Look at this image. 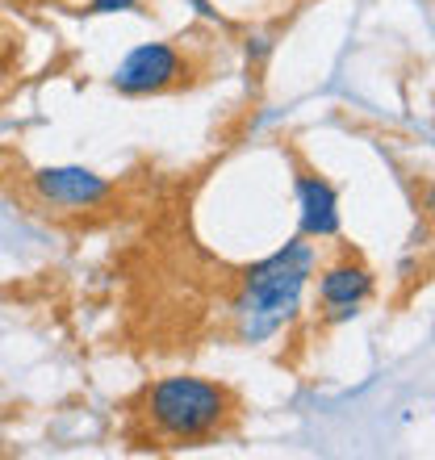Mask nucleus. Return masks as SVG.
Listing matches in <instances>:
<instances>
[{
  "mask_svg": "<svg viewBox=\"0 0 435 460\" xmlns=\"http://www.w3.org/2000/svg\"><path fill=\"white\" fill-rule=\"evenodd\" d=\"M318 268V247L315 239H289L280 252L264 255L260 264L243 268L239 293L230 302V318H235V340L239 343H268L277 340L285 327L297 323L310 289V277Z\"/></svg>",
  "mask_w": 435,
  "mask_h": 460,
  "instance_id": "1",
  "label": "nucleus"
},
{
  "mask_svg": "<svg viewBox=\"0 0 435 460\" xmlns=\"http://www.w3.org/2000/svg\"><path fill=\"white\" fill-rule=\"evenodd\" d=\"M235 414H239V394L214 376L197 373L159 376L138 398V419H143L146 436L168 448L222 436L235 423Z\"/></svg>",
  "mask_w": 435,
  "mask_h": 460,
  "instance_id": "2",
  "label": "nucleus"
},
{
  "mask_svg": "<svg viewBox=\"0 0 435 460\" xmlns=\"http://www.w3.org/2000/svg\"><path fill=\"white\" fill-rule=\"evenodd\" d=\"M189 75H193V59L181 42H143L118 63L113 88L126 97H151L189 84Z\"/></svg>",
  "mask_w": 435,
  "mask_h": 460,
  "instance_id": "3",
  "label": "nucleus"
},
{
  "mask_svg": "<svg viewBox=\"0 0 435 460\" xmlns=\"http://www.w3.org/2000/svg\"><path fill=\"white\" fill-rule=\"evenodd\" d=\"M318 272V285H315V305H318V323L335 327V323H348V318L360 314V305L373 297L377 289V277L373 268L364 264L360 255L351 252H339L335 260H326Z\"/></svg>",
  "mask_w": 435,
  "mask_h": 460,
  "instance_id": "4",
  "label": "nucleus"
},
{
  "mask_svg": "<svg viewBox=\"0 0 435 460\" xmlns=\"http://www.w3.org/2000/svg\"><path fill=\"white\" fill-rule=\"evenodd\" d=\"M34 193L38 201H47L55 209H97L109 201V181L88 168H38L34 172Z\"/></svg>",
  "mask_w": 435,
  "mask_h": 460,
  "instance_id": "5",
  "label": "nucleus"
},
{
  "mask_svg": "<svg viewBox=\"0 0 435 460\" xmlns=\"http://www.w3.org/2000/svg\"><path fill=\"white\" fill-rule=\"evenodd\" d=\"M297 218L306 239H335L339 234V193L315 172H297Z\"/></svg>",
  "mask_w": 435,
  "mask_h": 460,
  "instance_id": "6",
  "label": "nucleus"
},
{
  "mask_svg": "<svg viewBox=\"0 0 435 460\" xmlns=\"http://www.w3.org/2000/svg\"><path fill=\"white\" fill-rule=\"evenodd\" d=\"M143 0H88V13H130Z\"/></svg>",
  "mask_w": 435,
  "mask_h": 460,
  "instance_id": "7",
  "label": "nucleus"
}]
</instances>
